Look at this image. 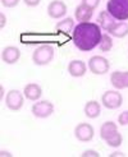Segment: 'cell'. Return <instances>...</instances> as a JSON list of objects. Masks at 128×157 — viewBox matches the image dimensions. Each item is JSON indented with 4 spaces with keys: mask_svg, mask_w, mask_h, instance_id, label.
<instances>
[{
    "mask_svg": "<svg viewBox=\"0 0 128 157\" xmlns=\"http://www.w3.org/2000/svg\"><path fill=\"white\" fill-rule=\"evenodd\" d=\"M106 144L108 146H110V147H114V148H117V147H119L122 144V142H123V137H122V134L121 133H115V134H113L110 138H108L106 140Z\"/></svg>",
    "mask_w": 128,
    "mask_h": 157,
    "instance_id": "obj_21",
    "label": "cell"
},
{
    "mask_svg": "<svg viewBox=\"0 0 128 157\" xmlns=\"http://www.w3.org/2000/svg\"><path fill=\"white\" fill-rule=\"evenodd\" d=\"M47 14L50 18L58 19L63 18L67 14V5L62 0H53V2L47 6Z\"/></svg>",
    "mask_w": 128,
    "mask_h": 157,
    "instance_id": "obj_9",
    "label": "cell"
},
{
    "mask_svg": "<svg viewBox=\"0 0 128 157\" xmlns=\"http://www.w3.org/2000/svg\"><path fill=\"white\" fill-rule=\"evenodd\" d=\"M82 4L86 5L87 8H90V9L95 10L98 5L100 4V0H82Z\"/></svg>",
    "mask_w": 128,
    "mask_h": 157,
    "instance_id": "obj_22",
    "label": "cell"
},
{
    "mask_svg": "<svg viewBox=\"0 0 128 157\" xmlns=\"http://www.w3.org/2000/svg\"><path fill=\"white\" fill-rule=\"evenodd\" d=\"M0 17H2V25H0V27H4V23H5V17H4V14L3 13H0Z\"/></svg>",
    "mask_w": 128,
    "mask_h": 157,
    "instance_id": "obj_28",
    "label": "cell"
},
{
    "mask_svg": "<svg viewBox=\"0 0 128 157\" xmlns=\"http://www.w3.org/2000/svg\"><path fill=\"white\" fill-rule=\"evenodd\" d=\"M21 58V51L15 46H6L2 52V59L6 64H14Z\"/></svg>",
    "mask_w": 128,
    "mask_h": 157,
    "instance_id": "obj_10",
    "label": "cell"
},
{
    "mask_svg": "<svg viewBox=\"0 0 128 157\" xmlns=\"http://www.w3.org/2000/svg\"><path fill=\"white\" fill-rule=\"evenodd\" d=\"M123 72H113L110 75V82L113 84V87L117 90H123L124 88V84H123Z\"/></svg>",
    "mask_w": 128,
    "mask_h": 157,
    "instance_id": "obj_19",
    "label": "cell"
},
{
    "mask_svg": "<svg viewBox=\"0 0 128 157\" xmlns=\"http://www.w3.org/2000/svg\"><path fill=\"white\" fill-rule=\"evenodd\" d=\"M99 152H96L94 150H89V151H85L82 153V157H99Z\"/></svg>",
    "mask_w": 128,
    "mask_h": 157,
    "instance_id": "obj_25",
    "label": "cell"
},
{
    "mask_svg": "<svg viewBox=\"0 0 128 157\" xmlns=\"http://www.w3.org/2000/svg\"><path fill=\"white\" fill-rule=\"evenodd\" d=\"M101 113V106L98 101L95 100H91L89 101L86 105H85V114L87 117H90V119H95V117H98Z\"/></svg>",
    "mask_w": 128,
    "mask_h": 157,
    "instance_id": "obj_16",
    "label": "cell"
},
{
    "mask_svg": "<svg viewBox=\"0 0 128 157\" xmlns=\"http://www.w3.org/2000/svg\"><path fill=\"white\" fill-rule=\"evenodd\" d=\"M23 2H25V4L28 6H37L41 0H23Z\"/></svg>",
    "mask_w": 128,
    "mask_h": 157,
    "instance_id": "obj_26",
    "label": "cell"
},
{
    "mask_svg": "<svg viewBox=\"0 0 128 157\" xmlns=\"http://www.w3.org/2000/svg\"><path fill=\"white\" fill-rule=\"evenodd\" d=\"M95 130L92 128V125L89 123H81L78 124L74 129V136L79 142H90L94 138Z\"/></svg>",
    "mask_w": 128,
    "mask_h": 157,
    "instance_id": "obj_8",
    "label": "cell"
},
{
    "mask_svg": "<svg viewBox=\"0 0 128 157\" xmlns=\"http://www.w3.org/2000/svg\"><path fill=\"white\" fill-rule=\"evenodd\" d=\"M101 102L109 110H115L123 104V97L118 91H106L101 96Z\"/></svg>",
    "mask_w": 128,
    "mask_h": 157,
    "instance_id": "obj_5",
    "label": "cell"
},
{
    "mask_svg": "<svg viewBox=\"0 0 128 157\" xmlns=\"http://www.w3.org/2000/svg\"><path fill=\"white\" fill-rule=\"evenodd\" d=\"M106 10L115 21L124 22L128 19V0H108Z\"/></svg>",
    "mask_w": 128,
    "mask_h": 157,
    "instance_id": "obj_2",
    "label": "cell"
},
{
    "mask_svg": "<svg viewBox=\"0 0 128 157\" xmlns=\"http://www.w3.org/2000/svg\"><path fill=\"white\" fill-rule=\"evenodd\" d=\"M86 70H87V65L82 60H72L68 64V72L74 78L83 77L86 74Z\"/></svg>",
    "mask_w": 128,
    "mask_h": 157,
    "instance_id": "obj_11",
    "label": "cell"
},
{
    "mask_svg": "<svg viewBox=\"0 0 128 157\" xmlns=\"http://www.w3.org/2000/svg\"><path fill=\"white\" fill-rule=\"evenodd\" d=\"M32 114H34L36 117H40V119H45V117H49L53 113H54V105L50 102V101H38V102L32 105Z\"/></svg>",
    "mask_w": 128,
    "mask_h": 157,
    "instance_id": "obj_6",
    "label": "cell"
},
{
    "mask_svg": "<svg viewBox=\"0 0 128 157\" xmlns=\"http://www.w3.org/2000/svg\"><path fill=\"white\" fill-rule=\"evenodd\" d=\"M111 36H114L117 38H123L128 35V23L126 22H115L114 26L109 29V32Z\"/></svg>",
    "mask_w": 128,
    "mask_h": 157,
    "instance_id": "obj_15",
    "label": "cell"
},
{
    "mask_svg": "<svg viewBox=\"0 0 128 157\" xmlns=\"http://www.w3.org/2000/svg\"><path fill=\"white\" fill-rule=\"evenodd\" d=\"M117 132H118V127L114 121H105L100 128V137L104 140H106L113 134H115Z\"/></svg>",
    "mask_w": 128,
    "mask_h": 157,
    "instance_id": "obj_17",
    "label": "cell"
},
{
    "mask_svg": "<svg viewBox=\"0 0 128 157\" xmlns=\"http://www.w3.org/2000/svg\"><path fill=\"white\" fill-rule=\"evenodd\" d=\"M92 13H94L92 9H90V8H87L86 5L81 4V5H78L76 8L74 17L79 23L81 22H90V19L92 18Z\"/></svg>",
    "mask_w": 128,
    "mask_h": 157,
    "instance_id": "obj_14",
    "label": "cell"
},
{
    "mask_svg": "<svg viewBox=\"0 0 128 157\" xmlns=\"http://www.w3.org/2000/svg\"><path fill=\"white\" fill-rule=\"evenodd\" d=\"M54 58V48L50 45H41L32 54V60L36 65H46Z\"/></svg>",
    "mask_w": 128,
    "mask_h": 157,
    "instance_id": "obj_3",
    "label": "cell"
},
{
    "mask_svg": "<svg viewBox=\"0 0 128 157\" xmlns=\"http://www.w3.org/2000/svg\"><path fill=\"white\" fill-rule=\"evenodd\" d=\"M114 23H115V19L111 17L110 13H109L108 10L100 12L99 17H98V25H99L102 29H105L106 32H109V29L114 26Z\"/></svg>",
    "mask_w": 128,
    "mask_h": 157,
    "instance_id": "obj_13",
    "label": "cell"
},
{
    "mask_svg": "<svg viewBox=\"0 0 128 157\" xmlns=\"http://www.w3.org/2000/svg\"><path fill=\"white\" fill-rule=\"evenodd\" d=\"M2 156H12L10 153H6V152H2Z\"/></svg>",
    "mask_w": 128,
    "mask_h": 157,
    "instance_id": "obj_30",
    "label": "cell"
},
{
    "mask_svg": "<svg viewBox=\"0 0 128 157\" xmlns=\"http://www.w3.org/2000/svg\"><path fill=\"white\" fill-rule=\"evenodd\" d=\"M110 68V64L106 58L104 56H99V55H95L89 60V69L91 70V73L96 74V75H102L108 73V70Z\"/></svg>",
    "mask_w": 128,
    "mask_h": 157,
    "instance_id": "obj_4",
    "label": "cell"
},
{
    "mask_svg": "<svg viewBox=\"0 0 128 157\" xmlns=\"http://www.w3.org/2000/svg\"><path fill=\"white\" fill-rule=\"evenodd\" d=\"M123 84L124 88H128V72H123Z\"/></svg>",
    "mask_w": 128,
    "mask_h": 157,
    "instance_id": "obj_27",
    "label": "cell"
},
{
    "mask_svg": "<svg viewBox=\"0 0 128 157\" xmlns=\"http://www.w3.org/2000/svg\"><path fill=\"white\" fill-rule=\"evenodd\" d=\"M23 93H25V96H26L27 100L36 101V100H38L40 97H41L42 90L36 83H28L25 87V90H23Z\"/></svg>",
    "mask_w": 128,
    "mask_h": 157,
    "instance_id": "obj_12",
    "label": "cell"
},
{
    "mask_svg": "<svg viewBox=\"0 0 128 157\" xmlns=\"http://www.w3.org/2000/svg\"><path fill=\"white\" fill-rule=\"evenodd\" d=\"M19 0H2V4L5 8H14L15 5H18Z\"/></svg>",
    "mask_w": 128,
    "mask_h": 157,
    "instance_id": "obj_24",
    "label": "cell"
},
{
    "mask_svg": "<svg viewBox=\"0 0 128 157\" xmlns=\"http://www.w3.org/2000/svg\"><path fill=\"white\" fill-rule=\"evenodd\" d=\"M110 156H111V157H115V156H124V153H122V152H114V153H111Z\"/></svg>",
    "mask_w": 128,
    "mask_h": 157,
    "instance_id": "obj_29",
    "label": "cell"
},
{
    "mask_svg": "<svg viewBox=\"0 0 128 157\" xmlns=\"http://www.w3.org/2000/svg\"><path fill=\"white\" fill-rule=\"evenodd\" d=\"M55 29H57L58 32L66 33V35L73 32V29H74V19L70 18V17H67V18L62 19L59 23H57Z\"/></svg>",
    "mask_w": 128,
    "mask_h": 157,
    "instance_id": "obj_18",
    "label": "cell"
},
{
    "mask_svg": "<svg viewBox=\"0 0 128 157\" xmlns=\"http://www.w3.org/2000/svg\"><path fill=\"white\" fill-rule=\"evenodd\" d=\"M118 123L121 125H128V110L123 111L121 115L118 116Z\"/></svg>",
    "mask_w": 128,
    "mask_h": 157,
    "instance_id": "obj_23",
    "label": "cell"
},
{
    "mask_svg": "<svg viewBox=\"0 0 128 157\" xmlns=\"http://www.w3.org/2000/svg\"><path fill=\"white\" fill-rule=\"evenodd\" d=\"M101 36V27L98 23L81 22L72 32V40L78 50L91 51L100 44Z\"/></svg>",
    "mask_w": 128,
    "mask_h": 157,
    "instance_id": "obj_1",
    "label": "cell"
},
{
    "mask_svg": "<svg viewBox=\"0 0 128 157\" xmlns=\"http://www.w3.org/2000/svg\"><path fill=\"white\" fill-rule=\"evenodd\" d=\"M23 102H25V98H23V95L19 91L10 90L6 93L5 104H6L8 109L12 110V111H19L23 106Z\"/></svg>",
    "mask_w": 128,
    "mask_h": 157,
    "instance_id": "obj_7",
    "label": "cell"
},
{
    "mask_svg": "<svg viewBox=\"0 0 128 157\" xmlns=\"http://www.w3.org/2000/svg\"><path fill=\"white\" fill-rule=\"evenodd\" d=\"M113 48V40H111V37L105 33L101 36V40H100V44H99V49L102 51V52H108L111 50Z\"/></svg>",
    "mask_w": 128,
    "mask_h": 157,
    "instance_id": "obj_20",
    "label": "cell"
}]
</instances>
